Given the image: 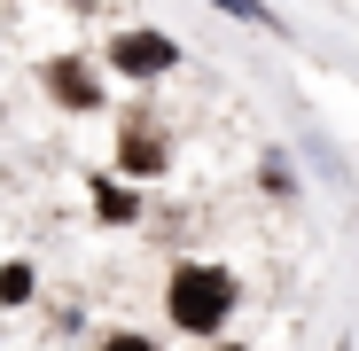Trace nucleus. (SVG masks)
<instances>
[{"label":"nucleus","instance_id":"nucleus-5","mask_svg":"<svg viewBox=\"0 0 359 351\" xmlns=\"http://www.w3.org/2000/svg\"><path fill=\"white\" fill-rule=\"evenodd\" d=\"M32 297V266H0V305H24Z\"/></svg>","mask_w":359,"mask_h":351},{"label":"nucleus","instance_id":"nucleus-6","mask_svg":"<svg viewBox=\"0 0 359 351\" xmlns=\"http://www.w3.org/2000/svg\"><path fill=\"white\" fill-rule=\"evenodd\" d=\"M94 195H102V219H133V195L117 188V180H109V188H94Z\"/></svg>","mask_w":359,"mask_h":351},{"label":"nucleus","instance_id":"nucleus-3","mask_svg":"<svg viewBox=\"0 0 359 351\" xmlns=\"http://www.w3.org/2000/svg\"><path fill=\"white\" fill-rule=\"evenodd\" d=\"M47 94L71 102V109H94V78H86L79 63H47Z\"/></svg>","mask_w":359,"mask_h":351},{"label":"nucleus","instance_id":"nucleus-8","mask_svg":"<svg viewBox=\"0 0 359 351\" xmlns=\"http://www.w3.org/2000/svg\"><path fill=\"white\" fill-rule=\"evenodd\" d=\"M102 351H149V336H109Z\"/></svg>","mask_w":359,"mask_h":351},{"label":"nucleus","instance_id":"nucleus-4","mask_svg":"<svg viewBox=\"0 0 359 351\" xmlns=\"http://www.w3.org/2000/svg\"><path fill=\"white\" fill-rule=\"evenodd\" d=\"M117 156H126V172H156L164 164V149H156L149 125H126V149H117Z\"/></svg>","mask_w":359,"mask_h":351},{"label":"nucleus","instance_id":"nucleus-1","mask_svg":"<svg viewBox=\"0 0 359 351\" xmlns=\"http://www.w3.org/2000/svg\"><path fill=\"white\" fill-rule=\"evenodd\" d=\"M164 312L188 328V336H211L226 312H234V281L219 273V266H180L172 273V297H164Z\"/></svg>","mask_w":359,"mask_h":351},{"label":"nucleus","instance_id":"nucleus-7","mask_svg":"<svg viewBox=\"0 0 359 351\" xmlns=\"http://www.w3.org/2000/svg\"><path fill=\"white\" fill-rule=\"evenodd\" d=\"M211 8H226V16H243V24H266V8H258V0H211Z\"/></svg>","mask_w":359,"mask_h":351},{"label":"nucleus","instance_id":"nucleus-2","mask_svg":"<svg viewBox=\"0 0 359 351\" xmlns=\"http://www.w3.org/2000/svg\"><path fill=\"white\" fill-rule=\"evenodd\" d=\"M109 63L126 71V78H156V71H172V63H180V47H172L164 32H126V39L109 47Z\"/></svg>","mask_w":359,"mask_h":351}]
</instances>
